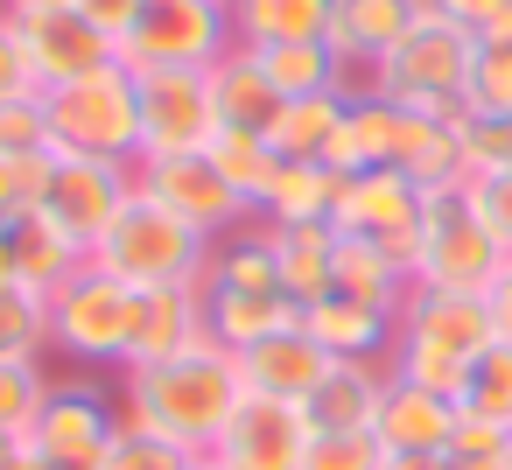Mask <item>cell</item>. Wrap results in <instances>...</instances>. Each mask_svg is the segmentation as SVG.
<instances>
[{
  "label": "cell",
  "mask_w": 512,
  "mask_h": 470,
  "mask_svg": "<svg viewBox=\"0 0 512 470\" xmlns=\"http://www.w3.org/2000/svg\"><path fill=\"white\" fill-rule=\"evenodd\" d=\"M246 400V379H239V358L225 344H197L183 358H162V365H127L120 372V421L127 428H148L190 456H211L232 407Z\"/></svg>",
  "instance_id": "obj_1"
},
{
  "label": "cell",
  "mask_w": 512,
  "mask_h": 470,
  "mask_svg": "<svg viewBox=\"0 0 512 470\" xmlns=\"http://www.w3.org/2000/svg\"><path fill=\"white\" fill-rule=\"evenodd\" d=\"M330 169H344V176L351 169H400L421 190L463 183L456 113H414V106L379 99V92H351V120H344V141H337Z\"/></svg>",
  "instance_id": "obj_2"
},
{
  "label": "cell",
  "mask_w": 512,
  "mask_h": 470,
  "mask_svg": "<svg viewBox=\"0 0 512 470\" xmlns=\"http://www.w3.org/2000/svg\"><path fill=\"white\" fill-rule=\"evenodd\" d=\"M491 344H498V337H491V309H484V295L407 288L386 372H393V379H407V386H428V393H449V400H463V386H470V365H477Z\"/></svg>",
  "instance_id": "obj_3"
},
{
  "label": "cell",
  "mask_w": 512,
  "mask_h": 470,
  "mask_svg": "<svg viewBox=\"0 0 512 470\" xmlns=\"http://www.w3.org/2000/svg\"><path fill=\"white\" fill-rule=\"evenodd\" d=\"M134 323H141V288L113 281L99 260H85L50 295V351L78 372H127Z\"/></svg>",
  "instance_id": "obj_4"
},
{
  "label": "cell",
  "mask_w": 512,
  "mask_h": 470,
  "mask_svg": "<svg viewBox=\"0 0 512 470\" xmlns=\"http://www.w3.org/2000/svg\"><path fill=\"white\" fill-rule=\"evenodd\" d=\"M470 50L477 36L442 22L435 8L358 78V92H379L393 106H414V113H463V92H470Z\"/></svg>",
  "instance_id": "obj_5"
},
{
  "label": "cell",
  "mask_w": 512,
  "mask_h": 470,
  "mask_svg": "<svg viewBox=\"0 0 512 470\" xmlns=\"http://www.w3.org/2000/svg\"><path fill=\"white\" fill-rule=\"evenodd\" d=\"M505 274L498 239L484 232L477 204L463 183H435L421 190V225H414V288H442V295H491V281Z\"/></svg>",
  "instance_id": "obj_6"
},
{
  "label": "cell",
  "mask_w": 512,
  "mask_h": 470,
  "mask_svg": "<svg viewBox=\"0 0 512 470\" xmlns=\"http://www.w3.org/2000/svg\"><path fill=\"white\" fill-rule=\"evenodd\" d=\"M92 260L127 281V288H204V267H211V239L190 232L183 218H169L155 197L134 190V204L113 218V232L92 246Z\"/></svg>",
  "instance_id": "obj_7"
},
{
  "label": "cell",
  "mask_w": 512,
  "mask_h": 470,
  "mask_svg": "<svg viewBox=\"0 0 512 470\" xmlns=\"http://www.w3.org/2000/svg\"><path fill=\"white\" fill-rule=\"evenodd\" d=\"M50 106V141L57 155H92V162H141V78L127 64H106L92 78H71L43 92Z\"/></svg>",
  "instance_id": "obj_8"
},
{
  "label": "cell",
  "mask_w": 512,
  "mask_h": 470,
  "mask_svg": "<svg viewBox=\"0 0 512 470\" xmlns=\"http://www.w3.org/2000/svg\"><path fill=\"white\" fill-rule=\"evenodd\" d=\"M225 50H239L225 0H148L134 15V29L120 36V64L134 78H148V71H211Z\"/></svg>",
  "instance_id": "obj_9"
},
{
  "label": "cell",
  "mask_w": 512,
  "mask_h": 470,
  "mask_svg": "<svg viewBox=\"0 0 512 470\" xmlns=\"http://www.w3.org/2000/svg\"><path fill=\"white\" fill-rule=\"evenodd\" d=\"M134 190L141 197H155L169 218H183L190 232H204L211 246L218 239H232V232H246V225H260V211H253V197H239L225 176H218V162L197 148V155H148V162H134Z\"/></svg>",
  "instance_id": "obj_10"
},
{
  "label": "cell",
  "mask_w": 512,
  "mask_h": 470,
  "mask_svg": "<svg viewBox=\"0 0 512 470\" xmlns=\"http://www.w3.org/2000/svg\"><path fill=\"white\" fill-rule=\"evenodd\" d=\"M120 393H106L92 372H71V379H50V400L29 428V449L50 463V470H99L113 435H120Z\"/></svg>",
  "instance_id": "obj_11"
},
{
  "label": "cell",
  "mask_w": 512,
  "mask_h": 470,
  "mask_svg": "<svg viewBox=\"0 0 512 470\" xmlns=\"http://www.w3.org/2000/svg\"><path fill=\"white\" fill-rule=\"evenodd\" d=\"M85 253L113 232V218L134 204V162H92V155H50L43 197H36Z\"/></svg>",
  "instance_id": "obj_12"
},
{
  "label": "cell",
  "mask_w": 512,
  "mask_h": 470,
  "mask_svg": "<svg viewBox=\"0 0 512 470\" xmlns=\"http://www.w3.org/2000/svg\"><path fill=\"white\" fill-rule=\"evenodd\" d=\"M344 239H372L386 253L407 260L414 274V225H421V183L400 176V169H351L344 190H337V218H330Z\"/></svg>",
  "instance_id": "obj_13"
},
{
  "label": "cell",
  "mask_w": 512,
  "mask_h": 470,
  "mask_svg": "<svg viewBox=\"0 0 512 470\" xmlns=\"http://www.w3.org/2000/svg\"><path fill=\"white\" fill-rule=\"evenodd\" d=\"M8 15H15V29H22V43H29V64H36V85H43V92L120 64L113 36H99V29L71 8V0H36V8H8Z\"/></svg>",
  "instance_id": "obj_14"
},
{
  "label": "cell",
  "mask_w": 512,
  "mask_h": 470,
  "mask_svg": "<svg viewBox=\"0 0 512 470\" xmlns=\"http://www.w3.org/2000/svg\"><path fill=\"white\" fill-rule=\"evenodd\" d=\"M218 134L211 71H148L141 78V162L148 155H197Z\"/></svg>",
  "instance_id": "obj_15"
},
{
  "label": "cell",
  "mask_w": 512,
  "mask_h": 470,
  "mask_svg": "<svg viewBox=\"0 0 512 470\" xmlns=\"http://www.w3.org/2000/svg\"><path fill=\"white\" fill-rule=\"evenodd\" d=\"M316 428H309V407L295 400H267V393H246L218 435V463L225 470H302Z\"/></svg>",
  "instance_id": "obj_16"
},
{
  "label": "cell",
  "mask_w": 512,
  "mask_h": 470,
  "mask_svg": "<svg viewBox=\"0 0 512 470\" xmlns=\"http://www.w3.org/2000/svg\"><path fill=\"white\" fill-rule=\"evenodd\" d=\"M330 351L302 330V323H288V330H274V337H260L253 351H239V379H246V393H267V400H295V407H309V393L330 379Z\"/></svg>",
  "instance_id": "obj_17"
},
{
  "label": "cell",
  "mask_w": 512,
  "mask_h": 470,
  "mask_svg": "<svg viewBox=\"0 0 512 470\" xmlns=\"http://www.w3.org/2000/svg\"><path fill=\"white\" fill-rule=\"evenodd\" d=\"M0 239H8L15 281H22L29 295H43V302H50V295H57V288H64V281L92 260V253H85V246H78V239H71V232L43 211V204L15 211V218H0Z\"/></svg>",
  "instance_id": "obj_18"
},
{
  "label": "cell",
  "mask_w": 512,
  "mask_h": 470,
  "mask_svg": "<svg viewBox=\"0 0 512 470\" xmlns=\"http://www.w3.org/2000/svg\"><path fill=\"white\" fill-rule=\"evenodd\" d=\"M379 449L386 456H449V435H456V400L449 393H428V386H407L393 379L386 386V407L372 421Z\"/></svg>",
  "instance_id": "obj_19"
},
{
  "label": "cell",
  "mask_w": 512,
  "mask_h": 470,
  "mask_svg": "<svg viewBox=\"0 0 512 470\" xmlns=\"http://www.w3.org/2000/svg\"><path fill=\"white\" fill-rule=\"evenodd\" d=\"M421 15H428V0H337L330 8V50L351 64V78H365Z\"/></svg>",
  "instance_id": "obj_20"
},
{
  "label": "cell",
  "mask_w": 512,
  "mask_h": 470,
  "mask_svg": "<svg viewBox=\"0 0 512 470\" xmlns=\"http://www.w3.org/2000/svg\"><path fill=\"white\" fill-rule=\"evenodd\" d=\"M302 330H309V337H316L330 358H351V365H386V358H393L400 309H372V302L330 295V302L302 309Z\"/></svg>",
  "instance_id": "obj_21"
},
{
  "label": "cell",
  "mask_w": 512,
  "mask_h": 470,
  "mask_svg": "<svg viewBox=\"0 0 512 470\" xmlns=\"http://www.w3.org/2000/svg\"><path fill=\"white\" fill-rule=\"evenodd\" d=\"M204 323H211V344H225V351L239 358V351H253L260 337L302 323V309H295L281 288H218V281H204Z\"/></svg>",
  "instance_id": "obj_22"
},
{
  "label": "cell",
  "mask_w": 512,
  "mask_h": 470,
  "mask_svg": "<svg viewBox=\"0 0 512 470\" xmlns=\"http://www.w3.org/2000/svg\"><path fill=\"white\" fill-rule=\"evenodd\" d=\"M211 344V323H204V288H148L141 295V323H134V358L127 365H162V358H183Z\"/></svg>",
  "instance_id": "obj_23"
},
{
  "label": "cell",
  "mask_w": 512,
  "mask_h": 470,
  "mask_svg": "<svg viewBox=\"0 0 512 470\" xmlns=\"http://www.w3.org/2000/svg\"><path fill=\"white\" fill-rule=\"evenodd\" d=\"M211 106H218V127H232V134H260V141H267L288 99L267 85L260 57L239 43V50H225V57L211 64Z\"/></svg>",
  "instance_id": "obj_24"
},
{
  "label": "cell",
  "mask_w": 512,
  "mask_h": 470,
  "mask_svg": "<svg viewBox=\"0 0 512 470\" xmlns=\"http://www.w3.org/2000/svg\"><path fill=\"white\" fill-rule=\"evenodd\" d=\"M337 190H344V169H330V162H281L274 155V176L260 183V225H330L337 218Z\"/></svg>",
  "instance_id": "obj_25"
},
{
  "label": "cell",
  "mask_w": 512,
  "mask_h": 470,
  "mask_svg": "<svg viewBox=\"0 0 512 470\" xmlns=\"http://www.w3.org/2000/svg\"><path fill=\"white\" fill-rule=\"evenodd\" d=\"M267 232H274L281 295L295 309L330 302V288H337V225H267Z\"/></svg>",
  "instance_id": "obj_26"
},
{
  "label": "cell",
  "mask_w": 512,
  "mask_h": 470,
  "mask_svg": "<svg viewBox=\"0 0 512 470\" xmlns=\"http://www.w3.org/2000/svg\"><path fill=\"white\" fill-rule=\"evenodd\" d=\"M386 386H393V372H386V365H351V358H337V365H330V379L309 393V428H316V435L372 428V421H379V407H386Z\"/></svg>",
  "instance_id": "obj_27"
},
{
  "label": "cell",
  "mask_w": 512,
  "mask_h": 470,
  "mask_svg": "<svg viewBox=\"0 0 512 470\" xmlns=\"http://www.w3.org/2000/svg\"><path fill=\"white\" fill-rule=\"evenodd\" d=\"M344 120H351V92L288 99L267 141H274V155H281V162H330V155H337V141H344Z\"/></svg>",
  "instance_id": "obj_28"
},
{
  "label": "cell",
  "mask_w": 512,
  "mask_h": 470,
  "mask_svg": "<svg viewBox=\"0 0 512 470\" xmlns=\"http://www.w3.org/2000/svg\"><path fill=\"white\" fill-rule=\"evenodd\" d=\"M330 8H337V0H232V36L246 50H267V43H330Z\"/></svg>",
  "instance_id": "obj_29"
},
{
  "label": "cell",
  "mask_w": 512,
  "mask_h": 470,
  "mask_svg": "<svg viewBox=\"0 0 512 470\" xmlns=\"http://www.w3.org/2000/svg\"><path fill=\"white\" fill-rule=\"evenodd\" d=\"M260 57V71H267V85L281 92V99H316V92H358V78H351V64L330 50V43H267V50H253Z\"/></svg>",
  "instance_id": "obj_30"
},
{
  "label": "cell",
  "mask_w": 512,
  "mask_h": 470,
  "mask_svg": "<svg viewBox=\"0 0 512 470\" xmlns=\"http://www.w3.org/2000/svg\"><path fill=\"white\" fill-rule=\"evenodd\" d=\"M407 288H414V274H407L400 253L337 232V288H330V295H351V302H372V309H400Z\"/></svg>",
  "instance_id": "obj_31"
},
{
  "label": "cell",
  "mask_w": 512,
  "mask_h": 470,
  "mask_svg": "<svg viewBox=\"0 0 512 470\" xmlns=\"http://www.w3.org/2000/svg\"><path fill=\"white\" fill-rule=\"evenodd\" d=\"M204 281H218V288H281V274H274V232L267 225H246V232L218 239Z\"/></svg>",
  "instance_id": "obj_32"
},
{
  "label": "cell",
  "mask_w": 512,
  "mask_h": 470,
  "mask_svg": "<svg viewBox=\"0 0 512 470\" xmlns=\"http://www.w3.org/2000/svg\"><path fill=\"white\" fill-rule=\"evenodd\" d=\"M50 358V302L29 288H0V365H43Z\"/></svg>",
  "instance_id": "obj_33"
},
{
  "label": "cell",
  "mask_w": 512,
  "mask_h": 470,
  "mask_svg": "<svg viewBox=\"0 0 512 470\" xmlns=\"http://www.w3.org/2000/svg\"><path fill=\"white\" fill-rule=\"evenodd\" d=\"M463 113H512V22L477 36V50H470V92H463Z\"/></svg>",
  "instance_id": "obj_34"
},
{
  "label": "cell",
  "mask_w": 512,
  "mask_h": 470,
  "mask_svg": "<svg viewBox=\"0 0 512 470\" xmlns=\"http://www.w3.org/2000/svg\"><path fill=\"white\" fill-rule=\"evenodd\" d=\"M204 155H211V162H218V176H225V183H232L239 197H253V211H260V183L274 176V141H260V134H232V127H218Z\"/></svg>",
  "instance_id": "obj_35"
},
{
  "label": "cell",
  "mask_w": 512,
  "mask_h": 470,
  "mask_svg": "<svg viewBox=\"0 0 512 470\" xmlns=\"http://www.w3.org/2000/svg\"><path fill=\"white\" fill-rule=\"evenodd\" d=\"M50 400V365H0V442H29Z\"/></svg>",
  "instance_id": "obj_36"
},
{
  "label": "cell",
  "mask_w": 512,
  "mask_h": 470,
  "mask_svg": "<svg viewBox=\"0 0 512 470\" xmlns=\"http://www.w3.org/2000/svg\"><path fill=\"white\" fill-rule=\"evenodd\" d=\"M463 414H477V421H498V428H512V344H491L477 365H470V386H463V400H456Z\"/></svg>",
  "instance_id": "obj_37"
},
{
  "label": "cell",
  "mask_w": 512,
  "mask_h": 470,
  "mask_svg": "<svg viewBox=\"0 0 512 470\" xmlns=\"http://www.w3.org/2000/svg\"><path fill=\"white\" fill-rule=\"evenodd\" d=\"M463 176H512V113H456Z\"/></svg>",
  "instance_id": "obj_38"
},
{
  "label": "cell",
  "mask_w": 512,
  "mask_h": 470,
  "mask_svg": "<svg viewBox=\"0 0 512 470\" xmlns=\"http://www.w3.org/2000/svg\"><path fill=\"white\" fill-rule=\"evenodd\" d=\"M0 155H8V162H36V155H57L43 92H29V99H0Z\"/></svg>",
  "instance_id": "obj_39"
},
{
  "label": "cell",
  "mask_w": 512,
  "mask_h": 470,
  "mask_svg": "<svg viewBox=\"0 0 512 470\" xmlns=\"http://www.w3.org/2000/svg\"><path fill=\"white\" fill-rule=\"evenodd\" d=\"M99 470H197V456L162 442V435H148V428H120Z\"/></svg>",
  "instance_id": "obj_40"
},
{
  "label": "cell",
  "mask_w": 512,
  "mask_h": 470,
  "mask_svg": "<svg viewBox=\"0 0 512 470\" xmlns=\"http://www.w3.org/2000/svg\"><path fill=\"white\" fill-rule=\"evenodd\" d=\"M379 463H386V449H379V435H372V428L316 435V442H309V456H302V470H379Z\"/></svg>",
  "instance_id": "obj_41"
},
{
  "label": "cell",
  "mask_w": 512,
  "mask_h": 470,
  "mask_svg": "<svg viewBox=\"0 0 512 470\" xmlns=\"http://www.w3.org/2000/svg\"><path fill=\"white\" fill-rule=\"evenodd\" d=\"M463 190H470L484 232L498 239V253L512 260V176H463Z\"/></svg>",
  "instance_id": "obj_42"
},
{
  "label": "cell",
  "mask_w": 512,
  "mask_h": 470,
  "mask_svg": "<svg viewBox=\"0 0 512 470\" xmlns=\"http://www.w3.org/2000/svg\"><path fill=\"white\" fill-rule=\"evenodd\" d=\"M29 92H43L36 85V64H29V43L15 29V15L0 8V99H29Z\"/></svg>",
  "instance_id": "obj_43"
},
{
  "label": "cell",
  "mask_w": 512,
  "mask_h": 470,
  "mask_svg": "<svg viewBox=\"0 0 512 470\" xmlns=\"http://www.w3.org/2000/svg\"><path fill=\"white\" fill-rule=\"evenodd\" d=\"M43 176H50V155H36V162H8V155H0V218L29 211L43 197Z\"/></svg>",
  "instance_id": "obj_44"
},
{
  "label": "cell",
  "mask_w": 512,
  "mask_h": 470,
  "mask_svg": "<svg viewBox=\"0 0 512 470\" xmlns=\"http://www.w3.org/2000/svg\"><path fill=\"white\" fill-rule=\"evenodd\" d=\"M428 8H435L442 22L470 29V36H484V29H505V22H512V0H428Z\"/></svg>",
  "instance_id": "obj_45"
},
{
  "label": "cell",
  "mask_w": 512,
  "mask_h": 470,
  "mask_svg": "<svg viewBox=\"0 0 512 470\" xmlns=\"http://www.w3.org/2000/svg\"><path fill=\"white\" fill-rule=\"evenodd\" d=\"M505 442H512V428H498V421H477V414H463V407H456L449 456H491V449H505Z\"/></svg>",
  "instance_id": "obj_46"
},
{
  "label": "cell",
  "mask_w": 512,
  "mask_h": 470,
  "mask_svg": "<svg viewBox=\"0 0 512 470\" xmlns=\"http://www.w3.org/2000/svg\"><path fill=\"white\" fill-rule=\"evenodd\" d=\"M71 8H78V15H85L99 36H113V50H120V36L134 29V15L148 8V0H71Z\"/></svg>",
  "instance_id": "obj_47"
},
{
  "label": "cell",
  "mask_w": 512,
  "mask_h": 470,
  "mask_svg": "<svg viewBox=\"0 0 512 470\" xmlns=\"http://www.w3.org/2000/svg\"><path fill=\"white\" fill-rule=\"evenodd\" d=\"M484 309H491V337H498V344H512V260H505V274L491 281Z\"/></svg>",
  "instance_id": "obj_48"
},
{
  "label": "cell",
  "mask_w": 512,
  "mask_h": 470,
  "mask_svg": "<svg viewBox=\"0 0 512 470\" xmlns=\"http://www.w3.org/2000/svg\"><path fill=\"white\" fill-rule=\"evenodd\" d=\"M0 470H50L29 442H0Z\"/></svg>",
  "instance_id": "obj_49"
},
{
  "label": "cell",
  "mask_w": 512,
  "mask_h": 470,
  "mask_svg": "<svg viewBox=\"0 0 512 470\" xmlns=\"http://www.w3.org/2000/svg\"><path fill=\"white\" fill-rule=\"evenodd\" d=\"M379 470H456L449 456H386Z\"/></svg>",
  "instance_id": "obj_50"
},
{
  "label": "cell",
  "mask_w": 512,
  "mask_h": 470,
  "mask_svg": "<svg viewBox=\"0 0 512 470\" xmlns=\"http://www.w3.org/2000/svg\"><path fill=\"white\" fill-rule=\"evenodd\" d=\"M505 456H512V442L491 449V456H449V463H456V470H505Z\"/></svg>",
  "instance_id": "obj_51"
},
{
  "label": "cell",
  "mask_w": 512,
  "mask_h": 470,
  "mask_svg": "<svg viewBox=\"0 0 512 470\" xmlns=\"http://www.w3.org/2000/svg\"><path fill=\"white\" fill-rule=\"evenodd\" d=\"M0 288H22L15 281V260H8V239H0Z\"/></svg>",
  "instance_id": "obj_52"
},
{
  "label": "cell",
  "mask_w": 512,
  "mask_h": 470,
  "mask_svg": "<svg viewBox=\"0 0 512 470\" xmlns=\"http://www.w3.org/2000/svg\"><path fill=\"white\" fill-rule=\"evenodd\" d=\"M0 8H36V0H0Z\"/></svg>",
  "instance_id": "obj_53"
},
{
  "label": "cell",
  "mask_w": 512,
  "mask_h": 470,
  "mask_svg": "<svg viewBox=\"0 0 512 470\" xmlns=\"http://www.w3.org/2000/svg\"><path fill=\"white\" fill-rule=\"evenodd\" d=\"M204 463H211V470H225V463H218V456H204Z\"/></svg>",
  "instance_id": "obj_54"
},
{
  "label": "cell",
  "mask_w": 512,
  "mask_h": 470,
  "mask_svg": "<svg viewBox=\"0 0 512 470\" xmlns=\"http://www.w3.org/2000/svg\"><path fill=\"white\" fill-rule=\"evenodd\" d=\"M197 470H211V463H204V456H197Z\"/></svg>",
  "instance_id": "obj_55"
},
{
  "label": "cell",
  "mask_w": 512,
  "mask_h": 470,
  "mask_svg": "<svg viewBox=\"0 0 512 470\" xmlns=\"http://www.w3.org/2000/svg\"><path fill=\"white\" fill-rule=\"evenodd\" d=\"M505 470H512V456H505Z\"/></svg>",
  "instance_id": "obj_56"
},
{
  "label": "cell",
  "mask_w": 512,
  "mask_h": 470,
  "mask_svg": "<svg viewBox=\"0 0 512 470\" xmlns=\"http://www.w3.org/2000/svg\"><path fill=\"white\" fill-rule=\"evenodd\" d=\"M225 8H232V0H225Z\"/></svg>",
  "instance_id": "obj_57"
}]
</instances>
